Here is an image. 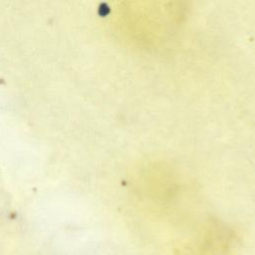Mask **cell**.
Segmentation results:
<instances>
[{
	"label": "cell",
	"instance_id": "6da1fadb",
	"mask_svg": "<svg viewBox=\"0 0 255 255\" xmlns=\"http://www.w3.org/2000/svg\"><path fill=\"white\" fill-rule=\"evenodd\" d=\"M234 241V234L226 226L211 223L189 249V255H227Z\"/></svg>",
	"mask_w": 255,
	"mask_h": 255
}]
</instances>
